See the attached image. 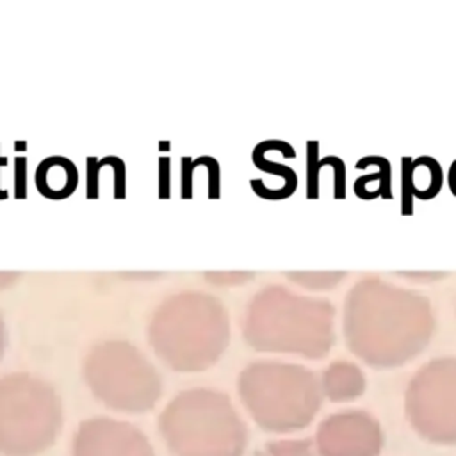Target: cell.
<instances>
[{
    "label": "cell",
    "instance_id": "obj_1",
    "mask_svg": "<svg viewBox=\"0 0 456 456\" xmlns=\"http://www.w3.org/2000/svg\"><path fill=\"white\" fill-rule=\"evenodd\" d=\"M344 338L372 367H397L429 344L435 315L426 294L378 274L356 280L344 297Z\"/></svg>",
    "mask_w": 456,
    "mask_h": 456
},
{
    "label": "cell",
    "instance_id": "obj_2",
    "mask_svg": "<svg viewBox=\"0 0 456 456\" xmlns=\"http://www.w3.org/2000/svg\"><path fill=\"white\" fill-rule=\"evenodd\" d=\"M335 314L333 303L324 297L267 283L244 308L242 337L255 351L321 360L335 342Z\"/></svg>",
    "mask_w": 456,
    "mask_h": 456
},
{
    "label": "cell",
    "instance_id": "obj_3",
    "mask_svg": "<svg viewBox=\"0 0 456 456\" xmlns=\"http://www.w3.org/2000/svg\"><path fill=\"white\" fill-rule=\"evenodd\" d=\"M146 338L155 354L176 372H201L214 365L230 342V314L205 290H178L153 310Z\"/></svg>",
    "mask_w": 456,
    "mask_h": 456
},
{
    "label": "cell",
    "instance_id": "obj_4",
    "mask_svg": "<svg viewBox=\"0 0 456 456\" xmlns=\"http://www.w3.org/2000/svg\"><path fill=\"white\" fill-rule=\"evenodd\" d=\"M159 431L175 456H242L248 428L226 392L187 388L159 415Z\"/></svg>",
    "mask_w": 456,
    "mask_h": 456
},
{
    "label": "cell",
    "instance_id": "obj_5",
    "mask_svg": "<svg viewBox=\"0 0 456 456\" xmlns=\"http://www.w3.org/2000/svg\"><path fill=\"white\" fill-rule=\"evenodd\" d=\"M237 390L253 420L273 433L308 426L322 401L321 381L308 367L278 360L248 363L239 374Z\"/></svg>",
    "mask_w": 456,
    "mask_h": 456
},
{
    "label": "cell",
    "instance_id": "obj_6",
    "mask_svg": "<svg viewBox=\"0 0 456 456\" xmlns=\"http://www.w3.org/2000/svg\"><path fill=\"white\" fill-rule=\"evenodd\" d=\"M62 401L55 388L30 372L0 376V454L37 456L57 438Z\"/></svg>",
    "mask_w": 456,
    "mask_h": 456
},
{
    "label": "cell",
    "instance_id": "obj_7",
    "mask_svg": "<svg viewBox=\"0 0 456 456\" xmlns=\"http://www.w3.org/2000/svg\"><path fill=\"white\" fill-rule=\"evenodd\" d=\"M82 374L93 395L118 411H148L162 394L155 365L137 346L121 338L94 344L84 358Z\"/></svg>",
    "mask_w": 456,
    "mask_h": 456
},
{
    "label": "cell",
    "instance_id": "obj_8",
    "mask_svg": "<svg viewBox=\"0 0 456 456\" xmlns=\"http://www.w3.org/2000/svg\"><path fill=\"white\" fill-rule=\"evenodd\" d=\"M406 415L429 442L456 444V356L424 363L406 388Z\"/></svg>",
    "mask_w": 456,
    "mask_h": 456
},
{
    "label": "cell",
    "instance_id": "obj_9",
    "mask_svg": "<svg viewBox=\"0 0 456 456\" xmlns=\"http://www.w3.org/2000/svg\"><path fill=\"white\" fill-rule=\"evenodd\" d=\"M381 429L365 411H340L324 419L317 429L315 445L321 456H378Z\"/></svg>",
    "mask_w": 456,
    "mask_h": 456
},
{
    "label": "cell",
    "instance_id": "obj_10",
    "mask_svg": "<svg viewBox=\"0 0 456 456\" xmlns=\"http://www.w3.org/2000/svg\"><path fill=\"white\" fill-rule=\"evenodd\" d=\"M71 452L73 456H155L141 429L110 417L84 420L73 436Z\"/></svg>",
    "mask_w": 456,
    "mask_h": 456
},
{
    "label": "cell",
    "instance_id": "obj_11",
    "mask_svg": "<svg viewBox=\"0 0 456 456\" xmlns=\"http://www.w3.org/2000/svg\"><path fill=\"white\" fill-rule=\"evenodd\" d=\"M34 183L41 196L53 201L66 200L78 185V167L64 155L43 157L36 166Z\"/></svg>",
    "mask_w": 456,
    "mask_h": 456
},
{
    "label": "cell",
    "instance_id": "obj_12",
    "mask_svg": "<svg viewBox=\"0 0 456 456\" xmlns=\"http://www.w3.org/2000/svg\"><path fill=\"white\" fill-rule=\"evenodd\" d=\"M356 169L365 171L354 180V194L360 200L370 201L376 198L392 200V166L390 160L383 155H363L354 164Z\"/></svg>",
    "mask_w": 456,
    "mask_h": 456
},
{
    "label": "cell",
    "instance_id": "obj_13",
    "mask_svg": "<svg viewBox=\"0 0 456 456\" xmlns=\"http://www.w3.org/2000/svg\"><path fill=\"white\" fill-rule=\"evenodd\" d=\"M251 160H253L255 167H258L260 171H264L267 176L273 178V182L265 187H251L256 196L269 200V201H278V200H285L294 194V191L297 187V175L290 166H287L283 162L271 160L260 142L253 148Z\"/></svg>",
    "mask_w": 456,
    "mask_h": 456
},
{
    "label": "cell",
    "instance_id": "obj_14",
    "mask_svg": "<svg viewBox=\"0 0 456 456\" xmlns=\"http://www.w3.org/2000/svg\"><path fill=\"white\" fill-rule=\"evenodd\" d=\"M321 388L322 394L328 395V399H331L333 403L351 401L363 394L365 376L354 363L337 360L324 369L321 378Z\"/></svg>",
    "mask_w": 456,
    "mask_h": 456
},
{
    "label": "cell",
    "instance_id": "obj_15",
    "mask_svg": "<svg viewBox=\"0 0 456 456\" xmlns=\"http://www.w3.org/2000/svg\"><path fill=\"white\" fill-rule=\"evenodd\" d=\"M330 166L333 169V198H346V164L338 155H319V141H306V198H319L321 171Z\"/></svg>",
    "mask_w": 456,
    "mask_h": 456
},
{
    "label": "cell",
    "instance_id": "obj_16",
    "mask_svg": "<svg viewBox=\"0 0 456 456\" xmlns=\"http://www.w3.org/2000/svg\"><path fill=\"white\" fill-rule=\"evenodd\" d=\"M105 166H110L114 173V180H112L114 198L123 200L126 196V166H125V160L118 155H103V157L87 155L86 157V196L89 200L98 198L100 173Z\"/></svg>",
    "mask_w": 456,
    "mask_h": 456
},
{
    "label": "cell",
    "instance_id": "obj_17",
    "mask_svg": "<svg viewBox=\"0 0 456 456\" xmlns=\"http://www.w3.org/2000/svg\"><path fill=\"white\" fill-rule=\"evenodd\" d=\"M444 171L442 164L431 155L413 159V196L420 201H429L442 191Z\"/></svg>",
    "mask_w": 456,
    "mask_h": 456
},
{
    "label": "cell",
    "instance_id": "obj_18",
    "mask_svg": "<svg viewBox=\"0 0 456 456\" xmlns=\"http://www.w3.org/2000/svg\"><path fill=\"white\" fill-rule=\"evenodd\" d=\"M283 276L306 290H331L346 276V271H285Z\"/></svg>",
    "mask_w": 456,
    "mask_h": 456
},
{
    "label": "cell",
    "instance_id": "obj_19",
    "mask_svg": "<svg viewBox=\"0 0 456 456\" xmlns=\"http://www.w3.org/2000/svg\"><path fill=\"white\" fill-rule=\"evenodd\" d=\"M401 214L411 216L413 214V157L404 155L401 159Z\"/></svg>",
    "mask_w": 456,
    "mask_h": 456
},
{
    "label": "cell",
    "instance_id": "obj_20",
    "mask_svg": "<svg viewBox=\"0 0 456 456\" xmlns=\"http://www.w3.org/2000/svg\"><path fill=\"white\" fill-rule=\"evenodd\" d=\"M258 456H315L310 440H281L267 444Z\"/></svg>",
    "mask_w": 456,
    "mask_h": 456
},
{
    "label": "cell",
    "instance_id": "obj_21",
    "mask_svg": "<svg viewBox=\"0 0 456 456\" xmlns=\"http://www.w3.org/2000/svg\"><path fill=\"white\" fill-rule=\"evenodd\" d=\"M194 166H205L207 167V196L210 200H216L221 196V166L217 159L212 155H198L194 159Z\"/></svg>",
    "mask_w": 456,
    "mask_h": 456
},
{
    "label": "cell",
    "instance_id": "obj_22",
    "mask_svg": "<svg viewBox=\"0 0 456 456\" xmlns=\"http://www.w3.org/2000/svg\"><path fill=\"white\" fill-rule=\"evenodd\" d=\"M255 273L251 271H207L203 273V278L217 287H232L240 285L246 280H251Z\"/></svg>",
    "mask_w": 456,
    "mask_h": 456
},
{
    "label": "cell",
    "instance_id": "obj_23",
    "mask_svg": "<svg viewBox=\"0 0 456 456\" xmlns=\"http://www.w3.org/2000/svg\"><path fill=\"white\" fill-rule=\"evenodd\" d=\"M194 159L189 157V155H183L182 160H180V196L183 200H189L192 198L194 194Z\"/></svg>",
    "mask_w": 456,
    "mask_h": 456
},
{
    "label": "cell",
    "instance_id": "obj_24",
    "mask_svg": "<svg viewBox=\"0 0 456 456\" xmlns=\"http://www.w3.org/2000/svg\"><path fill=\"white\" fill-rule=\"evenodd\" d=\"M157 185H159V198L167 200L171 196V159L167 155H160L157 162Z\"/></svg>",
    "mask_w": 456,
    "mask_h": 456
},
{
    "label": "cell",
    "instance_id": "obj_25",
    "mask_svg": "<svg viewBox=\"0 0 456 456\" xmlns=\"http://www.w3.org/2000/svg\"><path fill=\"white\" fill-rule=\"evenodd\" d=\"M14 196L18 200H25L27 196V157H14Z\"/></svg>",
    "mask_w": 456,
    "mask_h": 456
},
{
    "label": "cell",
    "instance_id": "obj_26",
    "mask_svg": "<svg viewBox=\"0 0 456 456\" xmlns=\"http://www.w3.org/2000/svg\"><path fill=\"white\" fill-rule=\"evenodd\" d=\"M447 185L452 192V196H456V159L451 162L449 171H447Z\"/></svg>",
    "mask_w": 456,
    "mask_h": 456
},
{
    "label": "cell",
    "instance_id": "obj_27",
    "mask_svg": "<svg viewBox=\"0 0 456 456\" xmlns=\"http://www.w3.org/2000/svg\"><path fill=\"white\" fill-rule=\"evenodd\" d=\"M20 278V273H14V271H0V289L4 287H9L14 280Z\"/></svg>",
    "mask_w": 456,
    "mask_h": 456
},
{
    "label": "cell",
    "instance_id": "obj_28",
    "mask_svg": "<svg viewBox=\"0 0 456 456\" xmlns=\"http://www.w3.org/2000/svg\"><path fill=\"white\" fill-rule=\"evenodd\" d=\"M5 346H7V328H5V321H4V317L0 314V358L4 356Z\"/></svg>",
    "mask_w": 456,
    "mask_h": 456
},
{
    "label": "cell",
    "instance_id": "obj_29",
    "mask_svg": "<svg viewBox=\"0 0 456 456\" xmlns=\"http://www.w3.org/2000/svg\"><path fill=\"white\" fill-rule=\"evenodd\" d=\"M7 164H9V160H7V157L2 155V144H0V200H7V196H9V191L2 187V167H5Z\"/></svg>",
    "mask_w": 456,
    "mask_h": 456
}]
</instances>
